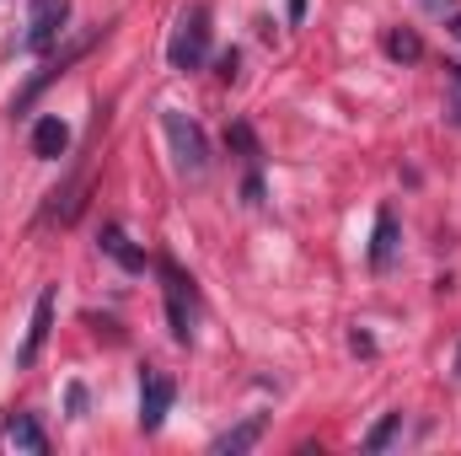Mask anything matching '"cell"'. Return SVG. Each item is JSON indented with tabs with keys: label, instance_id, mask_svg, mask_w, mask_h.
<instances>
[{
	"label": "cell",
	"instance_id": "cell-1",
	"mask_svg": "<svg viewBox=\"0 0 461 456\" xmlns=\"http://www.w3.org/2000/svg\"><path fill=\"white\" fill-rule=\"evenodd\" d=\"M210 59V5H188L172 27V43H167V65L172 70H199Z\"/></svg>",
	"mask_w": 461,
	"mask_h": 456
},
{
	"label": "cell",
	"instance_id": "cell-2",
	"mask_svg": "<svg viewBox=\"0 0 461 456\" xmlns=\"http://www.w3.org/2000/svg\"><path fill=\"white\" fill-rule=\"evenodd\" d=\"M161 123H167V140H172V150H177V167H183L188 178H204V172H210V145H204V129H199L188 114H177V108H167V114H161Z\"/></svg>",
	"mask_w": 461,
	"mask_h": 456
},
{
	"label": "cell",
	"instance_id": "cell-3",
	"mask_svg": "<svg viewBox=\"0 0 461 456\" xmlns=\"http://www.w3.org/2000/svg\"><path fill=\"white\" fill-rule=\"evenodd\" d=\"M70 22V0H32V22H27V49L43 54Z\"/></svg>",
	"mask_w": 461,
	"mask_h": 456
},
{
	"label": "cell",
	"instance_id": "cell-4",
	"mask_svg": "<svg viewBox=\"0 0 461 456\" xmlns=\"http://www.w3.org/2000/svg\"><path fill=\"white\" fill-rule=\"evenodd\" d=\"M167 414H172V376L145 370V387H140V430H161Z\"/></svg>",
	"mask_w": 461,
	"mask_h": 456
},
{
	"label": "cell",
	"instance_id": "cell-5",
	"mask_svg": "<svg viewBox=\"0 0 461 456\" xmlns=\"http://www.w3.org/2000/svg\"><path fill=\"white\" fill-rule=\"evenodd\" d=\"M49 328H54V285H43V290H38V301H32V328H27L22 349H16V365H32V360L43 354Z\"/></svg>",
	"mask_w": 461,
	"mask_h": 456
},
{
	"label": "cell",
	"instance_id": "cell-6",
	"mask_svg": "<svg viewBox=\"0 0 461 456\" xmlns=\"http://www.w3.org/2000/svg\"><path fill=\"white\" fill-rule=\"evenodd\" d=\"M161 274H167V317H172V333L177 339H188L194 328H188V301H194V279H183L172 263H161Z\"/></svg>",
	"mask_w": 461,
	"mask_h": 456
},
{
	"label": "cell",
	"instance_id": "cell-7",
	"mask_svg": "<svg viewBox=\"0 0 461 456\" xmlns=\"http://www.w3.org/2000/svg\"><path fill=\"white\" fill-rule=\"evenodd\" d=\"M65 145H70V123H65V118L49 114V118L32 123V156H38V161H59Z\"/></svg>",
	"mask_w": 461,
	"mask_h": 456
},
{
	"label": "cell",
	"instance_id": "cell-8",
	"mask_svg": "<svg viewBox=\"0 0 461 456\" xmlns=\"http://www.w3.org/2000/svg\"><path fill=\"white\" fill-rule=\"evenodd\" d=\"M392 258H397V215L381 210L375 215V236H370V269H392Z\"/></svg>",
	"mask_w": 461,
	"mask_h": 456
},
{
	"label": "cell",
	"instance_id": "cell-9",
	"mask_svg": "<svg viewBox=\"0 0 461 456\" xmlns=\"http://www.w3.org/2000/svg\"><path fill=\"white\" fill-rule=\"evenodd\" d=\"M5 441H11L16 451H32V456L49 451V435H43L38 419H27V414H11V419H5Z\"/></svg>",
	"mask_w": 461,
	"mask_h": 456
},
{
	"label": "cell",
	"instance_id": "cell-10",
	"mask_svg": "<svg viewBox=\"0 0 461 456\" xmlns=\"http://www.w3.org/2000/svg\"><path fill=\"white\" fill-rule=\"evenodd\" d=\"M97 242H103V252L113 258L118 269H129V274H140V269H145V252H140V247H134V242H129L118 226H103V236H97Z\"/></svg>",
	"mask_w": 461,
	"mask_h": 456
},
{
	"label": "cell",
	"instance_id": "cell-11",
	"mask_svg": "<svg viewBox=\"0 0 461 456\" xmlns=\"http://www.w3.org/2000/svg\"><path fill=\"white\" fill-rule=\"evenodd\" d=\"M258 435H263V419H247V424H236V430H226V435L215 441V451H221V456H236V451H247Z\"/></svg>",
	"mask_w": 461,
	"mask_h": 456
},
{
	"label": "cell",
	"instance_id": "cell-12",
	"mask_svg": "<svg viewBox=\"0 0 461 456\" xmlns=\"http://www.w3.org/2000/svg\"><path fill=\"white\" fill-rule=\"evenodd\" d=\"M386 54H392V59H419V54H424V43H419V32L397 27V32L386 38Z\"/></svg>",
	"mask_w": 461,
	"mask_h": 456
},
{
	"label": "cell",
	"instance_id": "cell-13",
	"mask_svg": "<svg viewBox=\"0 0 461 456\" xmlns=\"http://www.w3.org/2000/svg\"><path fill=\"white\" fill-rule=\"evenodd\" d=\"M397 430H402V414H386V419L365 435V451H386V446L397 441Z\"/></svg>",
	"mask_w": 461,
	"mask_h": 456
},
{
	"label": "cell",
	"instance_id": "cell-14",
	"mask_svg": "<svg viewBox=\"0 0 461 456\" xmlns=\"http://www.w3.org/2000/svg\"><path fill=\"white\" fill-rule=\"evenodd\" d=\"M446 70H451V114L461 123V65H446Z\"/></svg>",
	"mask_w": 461,
	"mask_h": 456
},
{
	"label": "cell",
	"instance_id": "cell-15",
	"mask_svg": "<svg viewBox=\"0 0 461 456\" xmlns=\"http://www.w3.org/2000/svg\"><path fill=\"white\" fill-rule=\"evenodd\" d=\"M81 408H86V387H70V414L81 419Z\"/></svg>",
	"mask_w": 461,
	"mask_h": 456
},
{
	"label": "cell",
	"instance_id": "cell-16",
	"mask_svg": "<svg viewBox=\"0 0 461 456\" xmlns=\"http://www.w3.org/2000/svg\"><path fill=\"white\" fill-rule=\"evenodd\" d=\"M419 5H424V11H435V16H446V11H451L456 0H419Z\"/></svg>",
	"mask_w": 461,
	"mask_h": 456
},
{
	"label": "cell",
	"instance_id": "cell-17",
	"mask_svg": "<svg viewBox=\"0 0 461 456\" xmlns=\"http://www.w3.org/2000/svg\"><path fill=\"white\" fill-rule=\"evenodd\" d=\"M451 38H461V11L451 16Z\"/></svg>",
	"mask_w": 461,
	"mask_h": 456
},
{
	"label": "cell",
	"instance_id": "cell-18",
	"mask_svg": "<svg viewBox=\"0 0 461 456\" xmlns=\"http://www.w3.org/2000/svg\"><path fill=\"white\" fill-rule=\"evenodd\" d=\"M456 381H461V349H456Z\"/></svg>",
	"mask_w": 461,
	"mask_h": 456
}]
</instances>
